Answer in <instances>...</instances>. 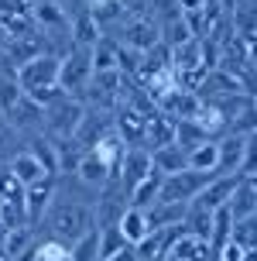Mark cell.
Wrapping results in <instances>:
<instances>
[{
	"label": "cell",
	"mask_w": 257,
	"mask_h": 261,
	"mask_svg": "<svg viewBox=\"0 0 257 261\" xmlns=\"http://www.w3.org/2000/svg\"><path fill=\"white\" fill-rule=\"evenodd\" d=\"M4 4H24V0H4Z\"/></svg>",
	"instance_id": "obj_27"
},
{
	"label": "cell",
	"mask_w": 257,
	"mask_h": 261,
	"mask_svg": "<svg viewBox=\"0 0 257 261\" xmlns=\"http://www.w3.org/2000/svg\"><path fill=\"white\" fill-rule=\"evenodd\" d=\"M189 169L206 172V175H216L219 172V141L216 138H206L203 144H195L192 151H189Z\"/></svg>",
	"instance_id": "obj_13"
},
{
	"label": "cell",
	"mask_w": 257,
	"mask_h": 261,
	"mask_svg": "<svg viewBox=\"0 0 257 261\" xmlns=\"http://www.w3.org/2000/svg\"><path fill=\"white\" fill-rule=\"evenodd\" d=\"M247 254H250V251H247L240 241H233V237H230V241L216 251V261H247Z\"/></svg>",
	"instance_id": "obj_23"
},
{
	"label": "cell",
	"mask_w": 257,
	"mask_h": 261,
	"mask_svg": "<svg viewBox=\"0 0 257 261\" xmlns=\"http://www.w3.org/2000/svg\"><path fill=\"white\" fill-rule=\"evenodd\" d=\"M209 241H203V237H195V234H185L179 237V244L172 248V261H209Z\"/></svg>",
	"instance_id": "obj_16"
},
{
	"label": "cell",
	"mask_w": 257,
	"mask_h": 261,
	"mask_svg": "<svg viewBox=\"0 0 257 261\" xmlns=\"http://www.w3.org/2000/svg\"><path fill=\"white\" fill-rule=\"evenodd\" d=\"M48 227L59 241L72 244L76 237H82L90 227H100V223H96V210L90 199H76V193H59L48 213Z\"/></svg>",
	"instance_id": "obj_2"
},
{
	"label": "cell",
	"mask_w": 257,
	"mask_h": 261,
	"mask_svg": "<svg viewBox=\"0 0 257 261\" xmlns=\"http://www.w3.org/2000/svg\"><path fill=\"white\" fill-rule=\"evenodd\" d=\"M103 230V241H100V261L103 258H113V254H120V251H127V237L120 234V227L117 223H106V227H100Z\"/></svg>",
	"instance_id": "obj_21"
},
{
	"label": "cell",
	"mask_w": 257,
	"mask_h": 261,
	"mask_svg": "<svg viewBox=\"0 0 257 261\" xmlns=\"http://www.w3.org/2000/svg\"><path fill=\"white\" fill-rule=\"evenodd\" d=\"M117 227H120V234L127 237L130 248H141L144 241H148V234H151V217H148V210L141 206H127L124 213H120V220H117Z\"/></svg>",
	"instance_id": "obj_11"
},
{
	"label": "cell",
	"mask_w": 257,
	"mask_h": 261,
	"mask_svg": "<svg viewBox=\"0 0 257 261\" xmlns=\"http://www.w3.org/2000/svg\"><path fill=\"white\" fill-rule=\"evenodd\" d=\"M86 114H90V103L79 100V96H69L65 90L55 93V100L45 107V134L51 138H79V130L86 124Z\"/></svg>",
	"instance_id": "obj_3"
},
{
	"label": "cell",
	"mask_w": 257,
	"mask_h": 261,
	"mask_svg": "<svg viewBox=\"0 0 257 261\" xmlns=\"http://www.w3.org/2000/svg\"><path fill=\"white\" fill-rule=\"evenodd\" d=\"M230 210L237 220H244V217H254L257 213V182L254 179H240V186H237V193H233L230 199Z\"/></svg>",
	"instance_id": "obj_17"
},
{
	"label": "cell",
	"mask_w": 257,
	"mask_h": 261,
	"mask_svg": "<svg viewBox=\"0 0 257 261\" xmlns=\"http://www.w3.org/2000/svg\"><path fill=\"white\" fill-rule=\"evenodd\" d=\"M127 45L141 48V52H151L154 45H158V28H154L148 17H134L127 24Z\"/></svg>",
	"instance_id": "obj_18"
},
{
	"label": "cell",
	"mask_w": 257,
	"mask_h": 261,
	"mask_svg": "<svg viewBox=\"0 0 257 261\" xmlns=\"http://www.w3.org/2000/svg\"><path fill=\"white\" fill-rule=\"evenodd\" d=\"M216 141H219V172L216 175H244L250 130H226Z\"/></svg>",
	"instance_id": "obj_8"
},
{
	"label": "cell",
	"mask_w": 257,
	"mask_h": 261,
	"mask_svg": "<svg viewBox=\"0 0 257 261\" xmlns=\"http://www.w3.org/2000/svg\"><path fill=\"white\" fill-rule=\"evenodd\" d=\"M103 261H141V258H137V248H127V251H120L113 258H103Z\"/></svg>",
	"instance_id": "obj_25"
},
{
	"label": "cell",
	"mask_w": 257,
	"mask_h": 261,
	"mask_svg": "<svg viewBox=\"0 0 257 261\" xmlns=\"http://www.w3.org/2000/svg\"><path fill=\"white\" fill-rule=\"evenodd\" d=\"M182 4V14H199L206 11V0H179Z\"/></svg>",
	"instance_id": "obj_24"
},
{
	"label": "cell",
	"mask_w": 257,
	"mask_h": 261,
	"mask_svg": "<svg viewBox=\"0 0 257 261\" xmlns=\"http://www.w3.org/2000/svg\"><path fill=\"white\" fill-rule=\"evenodd\" d=\"M11 172H14V175H17L24 186H35V182H41L45 175H51V172L41 165V158L35 155L31 148H24V151H21V155L11 162Z\"/></svg>",
	"instance_id": "obj_15"
},
{
	"label": "cell",
	"mask_w": 257,
	"mask_h": 261,
	"mask_svg": "<svg viewBox=\"0 0 257 261\" xmlns=\"http://www.w3.org/2000/svg\"><path fill=\"white\" fill-rule=\"evenodd\" d=\"M240 179H244V175H216V179L192 199V206L206 210V213H216V210L230 206V199H233V193H237Z\"/></svg>",
	"instance_id": "obj_9"
},
{
	"label": "cell",
	"mask_w": 257,
	"mask_h": 261,
	"mask_svg": "<svg viewBox=\"0 0 257 261\" xmlns=\"http://www.w3.org/2000/svg\"><path fill=\"white\" fill-rule=\"evenodd\" d=\"M59 179L62 175H45L41 182L35 186H27V193H24V206H27V220H31V227H38V223L48 220V213L51 206H55V199H59Z\"/></svg>",
	"instance_id": "obj_6"
},
{
	"label": "cell",
	"mask_w": 257,
	"mask_h": 261,
	"mask_svg": "<svg viewBox=\"0 0 257 261\" xmlns=\"http://www.w3.org/2000/svg\"><path fill=\"white\" fill-rule=\"evenodd\" d=\"M151 172H154L151 151H144V148H130L127 158H124V165H120V175H117V189L127 196V203H130V196L137 193V186H141Z\"/></svg>",
	"instance_id": "obj_7"
},
{
	"label": "cell",
	"mask_w": 257,
	"mask_h": 261,
	"mask_svg": "<svg viewBox=\"0 0 257 261\" xmlns=\"http://www.w3.org/2000/svg\"><path fill=\"white\" fill-rule=\"evenodd\" d=\"M117 134L134 148H144V134H148V117L141 114V107H120L113 117Z\"/></svg>",
	"instance_id": "obj_10"
},
{
	"label": "cell",
	"mask_w": 257,
	"mask_h": 261,
	"mask_svg": "<svg viewBox=\"0 0 257 261\" xmlns=\"http://www.w3.org/2000/svg\"><path fill=\"white\" fill-rule=\"evenodd\" d=\"M93 76H96L93 48H86V45H69L62 52V76H59V86H62L69 96L86 100L82 93L93 86Z\"/></svg>",
	"instance_id": "obj_4"
},
{
	"label": "cell",
	"mask_w": 257,
	"mask_h": 261,
	"mask_svg": "<svg viewBox=\"0 0 257 261\" xmlns=\"http://www.w3.org/2000/svg\"><path fill=\"white\" fill-rule=\"evenodd\" d=\"M14 76H17V83L27 90V96H31L35 103L48 107L51 100H55V93L62 90V86H59V76H62V55L45 48V52L31 55L27 62L17 65Z\"/></svg>",
	"instance_id": "obj_1"
},
{
	"label": "cell",
	"mask_w": 257,
	"mask_h": 261,
	"mask_svg": "<svg viewBox=\"0 0 257 261\" xmlns=\"http://www.w3.org/2000/svg\"><path fill=\"white\" fill-rule=\"evenodd\" d=\"M31 17H35L41 35H48V38L62 35V38L72 41V14L59 0H31Z\"/></svg>",
	"instance_id": "obj_5"
},
{
	"label": "cell",
	"mask_w": 257,
	"mask_h": 261,
	"mask_svg": "<svg viewBox=\"0 0 257 261\" xmlns=\"http://www.w3.org/2000/svg\"><path fill=\"white\" fill-rule=\"evenodd\" d=\"M100 241H103V230L100 227H90L82 237H76L69 251H72V261H100Z\"/></svg>",
	"instance_id": "obj_19"
},
{
	"label": "cell",
	"mask_w": 257,
	"mask_h": 261,
	"mask_svg": "<svg viewBox=\"0 0 257 261\" xmlns=\"http://www.w3.org/2000/svg\"><path fill=\"white\" fill-rule=\"evenodd\" d=\"M247 261H257V248H254V251H250V254H247Z\"/></svg>",
	"instance_id": "obj_26"
},
{
	"label": "cell",
	"mask_w": 257,
	"mask_h": 261,
	"mask_svg": "<svg viewBox=\"0 0 257 261\" xmlns=\"http://www.w3.org/2000/svg\"><path fill=\"white\" fill-rule=\"evenodd\" d=\"M233 241H240L247 251L257 248V213L254 217H244V220H237V227H233Z\"/></svg>",
	"instance_id": "obj_22"
},
{
	"label": "cell",
	"mask_w": 257,
	"mask_h": 261,
	"mask_svg": "<svg viewBox=\"0 0 257 261\" xmlns=\"http://www.w3.org/2000/svg\"><path fill=\"white\" fill-rule=\"evenodd\" d=\"M27 186L11 172V165H0V203H24Z\"/></svg>",
	"instance_id": "obj_20"
},
{
	"label": "cell",
	"mask_w": 257,
	"mask_h": 261,
	"mask_svg": "<svg viewBox=\"0 0 257 261\" xmlns=\"http://www.w3.org/2000/svg\"><path fill=\"white\" fill-rule=\"evenodd\" d=\"M151 162L161 175H179V172L189 169V151H185L179 141H172V144H165V148L151 151Z\"/></svg>",
	"instance_id": "obj_12"
},
{
	"label": "cell",
	"mask_w": 257,
	"mask_h": 261,
	"mask_svg": "<svg viewBox=\"0 0 257 261\" xmlns=\"http://www.w3.org/2000/svg\"><path fill=\"white\" fill-rule=\"evenodd\" d=\"M24 148H27V138L0 114V165H11Z\"/></svg>",
	"instance_id": "obj_14"
}]
</instances>
